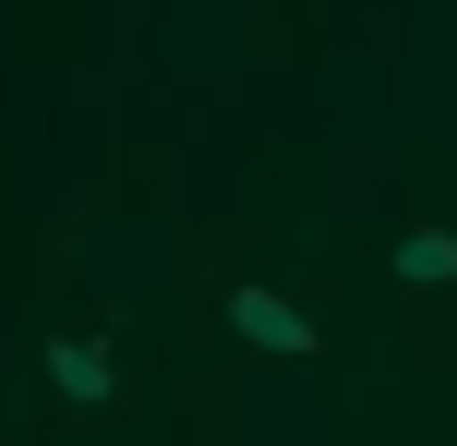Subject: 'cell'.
Listing matches in <instances>:
<instances>
[{
    "instance_id": "cell-3",
    "label": "cell",
    "mask_w": 457,
    "mask_h": 446,
    "mask_svg": "<svg viewBox=\"0 0 457 446\" xmlns=\"http://www.w3.org/2000/svg\"><path fill=\"white\" fill-rule=\"evenodd\" d=\"M386 265H397L410 290H445V278H457V241H445V230H410V241H397Z\"/></svg>"
},
{
    "instance_id": "cell-1",
    "label": "cell",
    "mask_w": 457,
    "mask_h": 446,
    "mask_svg": "<svg viewBox=\"0 0 457 446\" xmlns=\"http://www.w3.org/2000/svg\"><path fill=\"white\" fill-rule=\"evenodd\" d=\"M228 338H241V350H277V362H301V350H313V326H301L277 290H228Z\"/></svg>"
},
{
    "instance_id": "cell-2",
    "label": "cell",
    "mask_w": 457,
    "mask_h": 446,
    "mask_svg": "<svg viewBox=\"0 0 457 446\" xmlns=\"http://www.w3.org/2000/svg\"><path fill=\"white\" fill-rule=\"evenodd\" d=\"M48 386H61L72 410H96V399H109L120 374H109V350H96V338H61V350H48Z\"/></svg>"
}]
</instances>
